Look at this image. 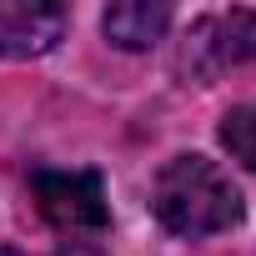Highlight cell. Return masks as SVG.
<instances>
[{
  "label": "cell",
  "mask_w": 256,
  "mask_h": 256,
  "mask_svg": "<svg viewBox=\"0 0 256 256\" xmlns=\"http://www.w3.org/2000/svg\"><path fill=\"white\" fill-rule=\"evenodd\" d=\"M151 211L166 231L201 241L241 221V191L206 156H171L151 181Z\"/></svg>",
  "instance_id": "obj_1"
},
{
  "label": "cell",
  "mask_w": 256,
  "mask_h": 256,
  "mask_svg": "<svg viewBox=\"0 0 256 256\" xmlns=\"http://www.w3.org/2000/svg\"><path fill=\"white\" fill-rule=\"evenodd\" d=\"M36 206L50 226L86 236V231H106L110 226V206H106V186L96 171H36L30 181Z\"/></svg>",
  "instance_id": "obj_2"
},
{
  "label": "cell",
  "mask_w": 256,
  "mask_h": 256,
  "mask_svg": "<svg viewBox=\"0 0 256 256\" xmlns=\"http://www.w3.org/2000/svg\"><path fill=\"white\" fill-rule=\"evenodd\" d=\"M241 60H256V10H216L191 26L186 56H181L191 76H216Z\"/></svg>",
  "instance_id": "obj_3"
},
{
  "label": "cell",
  "mask_w": 256,
  "mask_h": 256,
  "mask_svg": "<svg viewBox=\"0 0 256 256\" xmlns=\"http://www.w3.org/2000/svg\"><path fill=\"white\" fill-rule=\"evenodd\" d=\"M60 36H66V10H60V6L0 0V56H6V60L46 56Z\"/></svg>",
  "instance_id": "obj_4"
},
{
  "label": "cell",
  "mask_w": 256,
  "mask_h": 256,
  "mask_svg": "<svg viewBox=\"0 0 256 256\" xmlns=\"http://www.w3.org/2000/svg\"><path fill=\"white\" fill-rule=\"evenodd\" d=\"M106 36H110V46H120V50H151L161 36H166V26H171V6H146V0H120V6H110L106 10Z\"/></svg>",
  "instance_id": "obj_5"
},
{
  "label": "cell",
  "mask_w": 256,
  "mask_h": 256,
  "mask_svg": "<svg viewBox=\"0 0 256 256\" xmlns=\"http://www.w3.org/2000/svg\"><path fill=\"white\" fill-rule=\"evenodd\" d=\"M221 146L231 151V161L256 171V100H246V106L221 116Z\"/></svg>",
  "instance_id": "obj_6"
},
{
  "label": "cell",
  "mask_w": 256,
  "mask_h": 256,
  "mask_svg": "<svg viewBox=\"0 0 256 256\" xmlns=\"http://www.w3.org/2000/svg\"><path fill=\"white\" fill-rule=\"evenodd\" d=\"M60 256H100V251H96V246H86V241H70Z\"/></svg>",
  "instance_id": "obj_7"
},
{
  "label": "cell",
  "mask_w": 256,
  "mask_h": 256,
  "mask_svg": "<svg viewBox=\"0 0 256 256\" xmlns=\"http://www.w3.org/2000/svg\"><path fill=\"white\" fill-rule=\"evenodd\" d=\"M0 256H20V251H10V246H0Z\"/></svg>",
  "instance_id": "obj_8"
}]
</instances>
